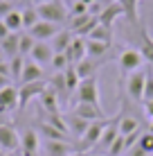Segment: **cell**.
I'll use <instances>...</instances> for the list:
<instances>
[{"mask_svg": "<svg viewBox=\"0 0 153 156\" xmlns=\"http://www.w3.org/2000/svg\"><path fill=\"white\" fill-rule=\"evenodd\" d=\"M36 12H38L41 20H47V23H65L70 16H68V7L61 2V0H43V2H36Z\"/></svg>", "mask_w": 153, "mask_h": 156, "instance_id": "cell-1", "label": "cell"}, {"mask_svg": "<svg viewBox=\"0 0 153 156\" xmlns=\"http://www.w3.org/2000/svg\"><path fill=\"white\" fill-rule=\"evenodd\" d=\"M108 120H97V122H90V127L86 129L81 138L77 140V152H90L99 145L101 140V133H104V127H106Z\"/></svg>", "mask_w": 153, "mask_h": 156, "instance_id": "cell-2", "label": "cell"}, {"mask_svg": "<svg viewBox=\"0 0 153 156\" xmlns=\"http://www.w3.org/2000/svg\"><path fill=\"white\" fill-rule=\"evenodd\" d=\"M77 102H88V104L101 106L97 77H88V79H81V82H79V86H77Z\"/></svg>", "mask_w": 153, "mask_h": 156, "instance_id": "cell-3", "label": "cell"}, {"mask_svg": "<svg viewBox=\"0 0 153 156\" xmlns=\"http://www.w3.org/2000/svg\"><path fill=\"white\" fill-rule=\"evenodd\" d=\"M144 77H146V68H140L126 77V93L135 104H140V102L144 104Z\"/></svg>", "mask_w": 153, "mask_h": 156, "instance_id": "cell-4", "label": "cell"}, {"mask_svg": "<svg viewBox=\"0 0 153 156\" xmlns=\"http://www.w3.org/2000/svg\"><path fill=\"white\" fill-rule=\"evenodd\" d=\"M117 63L119 68H122V73L131 75L135 70H140V68H144V57H142L140 50H135V48H126V50H122V55L117 57Z\"/></svg>", "mask_w": 153, "mask_h": 156, "instance_id": "cell-5", "label": "cell"}, {"mask_svg": "<svg viewBox=\"0 0 153 156\" xmlns=\"http://www.w3.org/2000/svg\"><path fill=\"white\" fill-rule=\"evenodd\" d=\"M47 88V82H32V84H20L18 86V109H25L34 98H41V93Z\"/></svg>", "mask_w": 153, "mask_h": 156, "instance_id": "cell-6", "label": "cell"}, {"mask_svg": "<svg viewBox=\"0 0 153 156\" xmlns=\"http://www.w3.org/2000/svg\"><path fill=\"white\" fill-rule=\"evenodd\" d=\"M0 149L5 154H12L20 149V133L16 131V127L9 122V125L0 127Z\"/></svg>", "mask_w": 153, "mask_h": 156, "instance_id": "cell-7", "label": "cell"}, {"mask_svg": "<svg viewBox=\"0 0 153 156\" xmlns=\"http://www.w3.org/2000/svg\"><path fill=\"white\" fill-rule=\"evenodd\" d=\"M119 118H122V111H119L115 118H108L106 127H104V133H101V140L95 149H99V152H108V147L115 143V138L119 136Z\"/></svg>", "mask_w": 153, "mask_h": 156, "instance_id": "cell-8", "label": "cell"}, {"mask_svg": "<svg viewBox=\"0 0 153 156\" xmlns=\"http://www.w3.org/2000/svg\"><path fill=\"white\" fill-rule=\"evenodd\" d=\"M72 113L79 115V118H83V120H88V122L108 120L101 106H97V104H88V102H77V104H75V109H72Z\"/></svg>", "mask_w": 153, "mask_h": 156, "instance_id": "cell-9", "label": "cell"}, {"mask_svg": "<svg viewBox=\"0 0 153 156\" xmlns=\"http://www.w3.org/2000/svg\"><path fill=\"white\" fill-rule=\"evenodd\" d=\"M20 152L23 156H38L41 152V138L36 129H25L20 133Z\"/></svg>", "mask_w": 153, "mask_h": 156, "instance_id": "cell-10", "label": "cell"}, {"mask_svg": "<svg viewBox=\"0 0 153 156\" xmlns=\"http://www.w3.org/2000/svg\"><path fill=\"white\" fill-rule=\"evenodd\" d=\"M59 25L56 23H47V20H38V23L34 25L32 30H27V34L32 36L34 41H47L50 43L52 39H54L56 34H59Z\"/></svg>", "mask_w": 153, "mask_h": 156, "instance_id": "cell-11", "label": "cell"}, {"mask_svg": "<svg viewBox=\"0 0 153 156\" xmlns=\"http://www.w3.org/2000/svg\"><path fill=\"white\" fill-rule=\"evenodd\" d=\"M52 57H54V50H52V45L47 41H36V45L32 48V52H29V59L36 61L38 66H50Z\"/></svg>", "mask_w": 153, "mask_h": 156, "instance_id": "cell-12", "label": "cell"}, {"mask_svg": "<svg viewBox=\"0 0 153 156\" xmlns=\"http://www.w3.org/2000/svg\"><path fill=\"white\" fill-rule=\"evenodd\" d=\"M63 55L68 57L70 66H77L79 61H83V59L88 57V52H86V39H83V36H75L72 43H70V48H68Z\"/></svg>", "mask_w": 153, "mask_h": 156, "instance_id": "cell-13", "label": "cell"}, {"mask_svg": "<svg viewBox=\"0 0 153 156\" xmlns=\"http://www.w3.org/2000/svg\"><path fill=\"white\" fill-rule=\"evenodd\" d=\"M14 109H18V88L9 84L0 90V113H9Z\"/></svg>", "mask_w": 153, "mask_h": 156, "instance_id": "cell-14", "label": "cell"}, {"mask_svg": "<svg viewBox=\"0 0 153 156\" xmlns=\"http://www.w3.org/2000/svg\"><path fill=\"white\" fill-rule=\"evenodd\" d=\"M41 79H45L43 66H38L32 59H25V68H23V75H20L18 84H32V82H41Z\"/></svg>", "mask_w": 153, "mask_h": 156, "instance_id": "cell-15", "label": "cell"}, {"mask_svg": "<svg viewBox=\"0 0 153 156\" xmlns=\"http://www.w3.org/2000/svg\"><path fill=\"white\" fill-rule=\"evenodd\" d=\"M77 149L70 143H61V140H45L43 143V156H72Z\"/></svg>", "mask_w": 153, "mask_h": 156, "instance_id": "cell-16", "label": "cell"}, {"mask_svg": "<svg viewBox=\"0 0 153 156\" xmlns=\"http://www.w3.org/2000/svg\"><path fill=\"white\" fill-rule=\"evenodd\" d=\"M38 102H41V109L45 111V115H50V113H61V104H59V98H56V93L47 86V88L41 93V98H38Z\"/></svg>", "mask_w": 153, "mask_h": 156, "instance_id": "cell-17", "label": "cell"}, {"mask_svg": "<svg viewBox=\"0 0 153 156\" xmlns=\"http://www.w3.org/2000/svg\"><path fill=\"white\" fill-rule=\"evenodd\" d=\"M119 16H124V12H122V5H119V2H110L108 7H104V12L99 14L97 18H99V23H101V25H106V27L113 30L115 20H117Z\"/></svg>", "mask_w": 153, "mask_h": 156, "instance_id": "cell-18", "label": "cell"}, {"mask_svg": "<svg viewBox=\"0 0 153 156\" xmlns=\"http://www.w3.org/2000/svg\"><path fill=\"white\" fill-rule=\"evenodd\" d=\"M72 39H75V34H72L70 30H59V34L54 36V39L50 41L52 50H54V55H61V52H65L68 48H70Z\"/></svg>", "mask_w": 153, "mask_h": 156, "instance_id": "cell-19", "label": "cell"}, {"mask_svg": "<svg viewBox=\"0 0 153 156\" xmlns=\"http://www.w3.org/2000/svg\"><path fill=\"white\" fill-rule=\"evenodd\" d=\"M88 127H90V122H88V120H83V118H79V115H75V113L68 115V131H70L72 138H77V140H79V138L86 133Z\"/></svg>", "mask_w": 153, "mask_h": 156, "instance_id": "cell-20", "label": "cell"}, {"mask_svg": "<svg viewBox=\"0 0 153 156\" xmlns=\"http://www.w3.org/2000/svg\"><path fill=\"white\" fill-rule=\"evenodd\" d=\"M38 136H41V138H45V140H61V143H70V136H68V133H63V131H59V129L50 127L47 122H41V125H38Z\"/></svg>", "mask_w": 153, "mask_h": 156, "instance_id": "cell-21", "label": "cell"}, {"mask_svg": "<svg viewBox=\"0 0 153 156\" xmlns=\"http://www.w3.org/2000/svg\"><path fill=\"white\" fill-rule=\"evenodd\" d=\"M108 50H110V45H106V43H99V41L86 39V52H88V57H90V59H95V61H99V59H106Z\"/></svg>", "mask_w": 153, "mask_h": 156, "instance_id": "cell-22", "label": "cell"}, {"mask_svg": "<svg viewBox=\"0 0 153 156\" xmlns=\"http://www.w3.org/2000/svg\"><path fill=\"white\" fill-rule=\"evenodd\" d=\"M5 25H7V30L12 32V34H18V32H23V14H20V9H14V12H9L5 18H0Z\"/></svg>", "mask_w": 153, "mask_h": 156, "instance_id": "cell-23", "label": "cell"}, {"mask_svg": "<svg viewBox=\"0 0 153 156\" xmlns=\"http://www.w3.org/2000/svg\"><path fill=\"white\" fill-rule=\"evenodd\" d=\"M86 39H90V41H99V43H106V45H110V43H113V30L99 23L97 27H95L90 34L86 36Z\"/></svg>", "mask_w": 153, "mask_h": 156, "instance_id": "cell-24", "label": "cell"}, {"mask_svg": "<svg viewBox=\"0 0 153 156\" xmlns=\"http://www.w3.org/2000/svg\"><path fill=\"white\" fill-rule=\"evenodd\" d=\"M75 70L79 75V79H88V77H95V70H97V61L90 57H86L83 61H79L75 66Z\"/></svg>", "mask_w": 153, "mask_h": 156, "instance_id": "cell-25", "label": "cell"}, {"mask_svg": "<svg viewBox=\"0 0 153 156\" xmlns=\"http://www.w3.org/2000/svg\"><path fill=\"white\" fill-rule=\"evenodd\" d=\"M18 41H20V32H18V34H9L7 39L0 43V48H2V52H5V57H7V61L18 55Z\"/></svg>", "mask_w": 153, "mask_h": 156, "instance_id": "cell-26", "label": "cell"}, {"mask_svg": "<svg viewBox=\"0 0 153 156\" xmlns=\"http://www.w3.org/2000/svg\"><path fill=\"white\" fill-rule=\"evenodd\" d=\"M20 14H23V30L27 32L32 30L36 23H38V12H36V5H27V7H23L20 9Z\"/></svg>", "mask_w": 153, "mask_h": 156, "instance_id": "cell-27", "label": "cell"}, {"mask_svg": "<svg viewBox=\"0 0 153 156\" xmlns=\"http://www.w3.org/2000/svg\"><path fill=\"white\" fill-rule=\"evenodd\" d=\"M124 16L131 23H138V12H140V0H119Z\"/></svg>", "mask_w": 153, "mask_h": 156, "instance_id": "cell-28", "label": "cell"}, {"mask_svg": "<svg viewBox=\"0 0 153 156\" xmlns=\"http://www.w3.org/2000/svg\"><path fill=\"white\" fill-rule=\"evenodd\" d=\"M140 129V122L135 120L133 115H124L119 118V136H128V133H133V131H138Z\"/></svg>", "mask_w": 153, "mask_h": 156, "instance_id": "cell-29", "label": "cell"}, {"mask_svg": "<svg viewBox=\"0 0 153 156\" xmlns=\"http://www.w3.org/2000/svg\"><path fill=\"white\" fill-rule=\"evenodd\" d=\"M43 122H47L50 127H54V129H59V131H63V133H68V136H70V131H68V118H63L61 113H50V115H45Z\"/></svg>", "mask_w": 153, "mask_h": 156, "instance_id": "cell-30", "label": "cell"}, {"mask_svg": "<svg viewBox=\"0 0 153 156\" xmlns=\"http://www.w3.org/2000/svg\"><path fill=\"white\" fill-rule=\"evenodd\" d=\"M23 68H25V57L16 55L14 59H9V75H12V79H14V82H20Z\"/></svg>", "mask_w": 153, "mask_h": 156, "instance_id": "cell-31", "label": "cell"}, {"mask_svg": "<svg viewBox=\"0 0 153 156\" xmlns=\"http://www.w3.org/2000/svg\"><path fill=\"white\" fill-rule=\"evenodd\" d=\"M63 77H65V86H68V90H70V95L72 93H77V86H79V75L75 70V66H68L65 70H63Z\"/></svg>", "mask_w": 153, "mask_h": 156, "instance_id": "cell-32", "label": "cell"}, {"mask_svg": "<svg viewBox=\"0 0 153 156\" xmlns=\"http://www.w3.org/2000/svg\"><path fill=\"white\" fill-rule=\"evenodd\" d=\"M36 45V41L32 39V36L27 34V32H20V41H18V55L20 57H27L32 52V48Z\"/></svg>", "mask_w": 153, "mask_h": 156, "instance_id": "cell-33", "label": "cell"}, {"mask_svg": "<svg viewBox=\"0 0 153 156\" xmlns=\"http://www.w3.org/2000/svg\"><path fill=\"white\" fill-rule=\"evenodd\" d=\"M153 100V66H146V77H144V104Z\"/></svg>", "mask_w": 153, "mask_h": 156, "instance_id": "cell-34", "label": "cell"}, {"mask_svg": "<svg viewBox=\"0 0 153 156\" xmlns=\"http://www.w3.org/2000/svg\"><path fill=\"white\" fill-rule=\"evenodd\" d=\"M122 154H126V145H124V136H117L115 138V143L108 147V152H106V156H122Z\"/></svg>", "mask_w": 153, "mask_h": 156, "instance_id": "cell-35", "label": "cell"}, {"mask_svg": "<svg viewBox=\"0 0 153 156\" xmlns=\"http://www.w3.org/2000/svg\"><path fill=\"white\" fill-rule=\"evenodd\" d=\"M50 66H52V70H54V73H63L68 66H70V61H68V57L61 52V55H54V57H52V63H50Z\"/></svg>", "mask_w": 153, "mask_h": 156, "instance_id": "cell-36", "label": "cell"}, {"mask_svg": "<svg viewBox=\"0 0 153 156\" xmlns=\"http://www.w3.org/2000/svg\"><path fill=\"white\" fill-rule=\"evenodd\" d=\"M140 147L144 149L146 154H153V131H144L140 138Z\"/></svg>", "mask_w": 153, "mask_h": 156, "instance_id": "cell-37", "label": "cell"}, {"mask_svg": "<svg viewBox=\"0 0 153 156\" xmlns=\"http://www.w3.org/2000/svg\"><path fill=\"white\" fill-rule=\"evenodd\" d=\"M140 138H142V131L138 129V131H133V133H128V136H124V145H126V152H128L131 147H135V145L140 143Z\"/></svg>", "mask_w": 153, "mask_h": 156, "instance_id": "cell-38", "label": "cell"}, {"mask_svg": "<svg viewBox=\"0 0 153 156\" xmlns=\"http://www.w3.org/2000/svg\"><path fill=\"white\" fill-rule=\"evenodd\" d=\"M14 2H9V0H0V18H5L9 12H14Z\"/></svg>", "mask_w": 153, "mask_h": 156, "instance_id": "cell-39", "label": "cell"}, {"mask_svg": "<svg viewBox=\"0 0 153 156\" xmlns=\"http://www.w3.org/2000/svg\"><path fill=\"white\" fill-rule=\"evenodd\" d=\"M126 156H149V154H146L144 149L140 147V143H138V145H135V147H131L128 152H126Z\"/></svg>", "mask_w": 153, "mask_h": 156, "instance_id": "cell-40", "label": "cell"}, {"mask_svg": "<svg viewBox=\"0 0 153 156\" xmlns=\"http://www.w3.org/2000/svg\"><path fill=\"white\" fill-rule=\"evenodd\" d=\"M144 111H146V118H149V120H153V100L144 104Z\"/></svg>", "mask_w": 153, "mask_h": 156, "instance_id": "cell-41", "label": "cell"}, {"mask_svg": "<svg viewBox=\"0 0 153 156\" xmlns=\"http://www.w3.org/2000/svg\"><path fill=\"white\" fill-rule=\"evenodd\" d=\"M12 84V77H5V75H0V90L5 88V86H9Z\"/></svg>", "mask_w": 153, "mask_h": 156, "instance_id": "cell-42", "label": "cell"}, {"mask_svg": "<svg viewBox=\"0 0 153 156\" xmlns=\"http://www.w3.org/2000/svg\"><path fill=\"white\" fill-rule=\"evenodd\" d=\"M5 125H9V118H7V113H0V127H5Z\"/></svg>", "mask_w": 153, "mask_h": 156, "instance_id": "cell-43", "label": "cell"}, {"mask_svg": "<svg viewBox=\"0 0 153 156\" xmlns=\"http://www.w3.org/2000/svg\"><path fill=\"white\" fill-rule=\"evenodd\" d=\"M61 2H63V5H65V7H68V9H70V7H72V5H75V2H77V0H61Z\"/></svg>", "mask_w": 153, "mask_h": 156, "instance_id": "cell-44", "label": "cell"}, {"mask_svg": "<svg viewBox=\"0 0 153 156\" xmlns=\"http://www.w3.org/2000/svg\"><path fill=\"white\" fill-rule=\"evenodd\" d=\"M2 61H7V57H5V52H2V48H0V63Z\"/></svg>", "mask_w": 153, "mask_h": 156, "instance_id": "cell-45", "label": "cell"}, {"mask_svg": "<svg viewBox=\"0 0 153 156\" xmlns=\"http://www.w3.org/2000/svg\"><path fill=\"white\" fill-rule=\"evenodd\" d=\"M81 2H83V5H86V7H90V5L95 2V0H81Z\"/></svg>", "mask_w": 153, "mask_h": 156, "instance_id": "cell-46", "label": "cell"}, {"mask_svg": "<svg viewBox=\"0 0 153 156\" xmlns=\"http://www.w3.org/2000/svg\"><path fill=\"white\" fill-rule=\"evenodd\" d=\"M20 2H23L25 7H27V5H32V2H34V0H20Z\"/></svg>", "mask_w": 153, "mask_h": 156, "instance_id": "cell-47", "label": "cell"}, {"mask_svg": "<svg viewBox=\"0 0 153 156\" xmlns=\"http://www.w3.org/2000/svg\"><path fill=\"white\" fill-rule=\"evenodd\" d=\"M72 156H88V154H86V152H75Z\"/></svg>", "mask_w": 153, "mask_h": 156, "instance_id": "cell-48", "label": "cell"}, {"mask_svg": "<svg viewBox=\"0 0 153 156\" xmlns=\"http://www.w3.org/2000/svg\"><path fill=\"white\" fill-rule=\"evenodd\" d=\"M149 131H153V120H151V127H149Z\"/></svg>", "mask_w": 153, "mask_h": 156, "instance_id": "cell-49", "label": "cell"}, {"mask_svg": "<svg viewBox=\"0 0 153 156\" xmlns=\"http://www.w3.org/2000/svg\"><path fill=\"white\" fill-rule=\"evenodd\" d=\"M36 2H43V0H36Z\"/></svg>", "mask_w": 153, "mask_h": 156, "instance_id": "cell-50", "label": "cell"}, {"mask_svg": "<svg viewBox=\"0 0 153 156\" xmlns=\"http://www.w3.org/2000/svg\"><path fill=\"white\" fill-rule=\"evenodd\" d=\"M113 2H119V0H113Z\"/></svg>", "mask_w": 153, "mask_h": 156, "instance_id": "cell-51", "label": "cell"}, {"mask_svg": "<svg viewBox=\"0 0 153 156\" xmlns=\"http://www.w3.org/2000/svg\"><path fill=\"white\" fill-rule=\"evenodd\" d=\"M9 2H14V0H9Z\"/></svg>", "mask_w": 153, "mask_h": 156, "instance_id": "cell-52", "label": "cell"}, {"mask_svg": "<svg viewBox=\"0 0 153 156\" xmlns=\"http://www.w3.org/2000/svg\"><path fill=\"white\" fill-rule=\"evenodd\" d=\"M151 156H153V154H151Z\"/></svg>", "mask_w": 153, "mask_h": 156, "instance_id": "cell-53", "label": "cell"}]
</instances>
